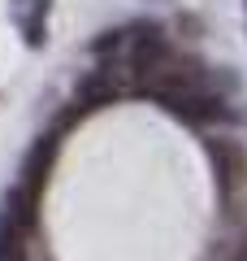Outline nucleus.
<instances>
[{
	"label": "nucleus",
	"instance_id": "obj_3",
	"mask_svg": "<svg viewBox=\"0 0 247 261\" xmlns=\"http://www.w3.org/2000/svg\"><path fill=\"white\" fill-rule=\"evenodd\" d=\"M0 222L35 240L39 222H44V192H35V187H26V183L13 178V183L5 187V196H0Z\"/></svg>",
	"mask_w": 247,
	"mask_h": 261
},
{
	"label": "nucleus",
	"instance_id": "obj_8",
	"mask_svg": "<svg viewBox=\"0 0 247 261\" xmlns=\"http://www.w3.org/2000/svg\"><path fill=\"white\" fill-rule=\"evenodd\" d=\"M174 27L182 31V39H200V31H204V22L195 18V13H178V18H174Z\"/></svg>",
	"mask_w": 247,
	"mask_h": 261
},
{
	"label": "nucleus",
	"instance_id": "obj_7",
	"mask_svg": "<svg viewBox=\"0 0 247 261\" xmlns=\"http://www.w3.org/2000/svg\"><path fill=\"white\" fill-rule=\"evenodd\" d=\"M30 244H35L30 235L0 222V261H30Z\"/></svg>",
	"mask_w": 247,
	"mask_h": 261
},
{
	"label": "nucleus",
	"instance_id": "obj_6",
	"mask_svg": "<svg viewBox=\"0 0 247 261\" xmlns=\"http://www.w3.org/2000/svg\"><path fill=\"white\" fill-rule=\"evenodd\" d=\"M121 44H126V22H121V27H104V31H96V39L87 44V53H91L96 61H113V57L121 53Z\"/></svg>",
	"mask_w": 247,
	"mask_h": 261
},
{
	"label": "nucleus",
	"instance_id": "obj_4",
	"mask_svg": "<svg viewBox=\"0 0 247 261\" xmlns=\"http://www.w3.org/2000/svg\"><path fill=\"white\" fill-rule=\"evenodd\" d=\"M61 144H65L61 130H52V126L39 130L35 144H30L26 157H22V166H18V183L35 187V192H48V183H52V170H56V157H61Z\"/></svg>",
	"mask_w": 247,
	"mask_h": 261
},
{
	"label": "nucleus",
	"instance_id": "obj_5",
	"mask_svg": "<svg viewBox=\"0 0 247 261\" xmlns=\"http://www.w3.org/2000/svg\"><path fill=\"white\" fill-rule=\"evenodd\" d=\"M48 9H52V0H13L9 5V13H13V22H18L26 48H44L48 44Z\"/></svg>",
	"mask_w": 247,
	"mask_h": 261
},
{
	"label": "nucleus",
	"instance_id": "obj_1",
	"mask_svg": "<svg viewBox=\"0 0 247 261\" xmlns=\"http://www.w3.org/2000/svg\"><path fill=\"white\" fill-rule=\"evenodd\" d=\"M152 105L165 118L182 122V126L200 130V135L204 130H226V126L238 122V109H234V100H230V92L208 87V83L182 87V92H161V96H152Z\"/></svg>",
	"mask_w": 247,
	"mask_h": 261
},
{
	"label": "nucleus",
	"instance_id": "obj_2",
	"mask_svg": "<svg viewBox=\"0 0 247 261\" xmlns=\"http://www.w3.org/2000/svg\"><path fill=\"white\" fill-rule=\"evenodd\" d=\"M204 157L212 166V183H217L221 200H238L247 196V140L230 135V130H204Z\"/></svg>",
	"mask_w": 247,
	"mask_h": 261
},
{
	"label": "nucleus",
	"instance_id": "obj_9",
	"mask_svg": "<svg viewBox=\"0 0 247 261\" xmlns=\"http://www.w3.org/2000/svg\"><path fill=\"white\" fill-rule=\"evenodd\" d=\"M226 257H247V226H238V240H234V248Z\"/></svg>",
	"mask_w": 247,
	"mask_h": 261
},
{
	"label": "nucleus",
	"instance_id": "obj_11",
	"mask_svg": "<svg viewBox=\"0 0 247 261\" xmlns=\"http://www.w3.org/2000/svg\"><path fill=\"white\" fill-rule=\"evenodd\" d=\"M243 5H247V0H243Z\"/></svg>",
	"mask_w": 247,
	"mask_h": 261
},
{
	"label": "nucleus",
	"instance_id": "obj_10",
	"mask_svg": "<svg viewBox=\"0 0 247 261\" xmlns=\"http://www.w3.org/2000/svg\"><path fill=\"white\" fill-rule=\"evenodd\" d=\"M226 261H247V257H226Z\"/></svg>",
	"mask_w": 247,
	"mask_h": 261
}]
</instances>
